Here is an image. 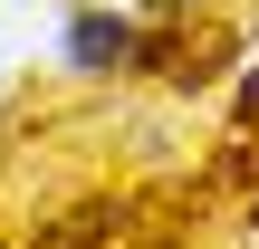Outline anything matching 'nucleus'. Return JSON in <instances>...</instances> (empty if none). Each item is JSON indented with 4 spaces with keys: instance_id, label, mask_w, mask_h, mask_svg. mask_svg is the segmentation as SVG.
I'll return each mask as SVG.
<instances>
[{
    "instance_id": "6",
    "label": "nucleus",
    "mask_w": 259,
    "mask_h": 249,
    "mask_svg": "<svg viewBox=\"0 0 259 249\" xmlns=\"http://www.w3.org/2000/svg\"><path fill=\"white\" fill-rule=\"evenodd\" d=\"M250 29H259V19H250Z\"/></svg>"
},
{
    "instance_id": "1",
    "label": "nucleus",
    "mask_w": 259,
    "mask_h": 249,
    "mask_svg": "<svg viewBox=\"0 0 259 249\" xmlns=\"http://www.w3.org/2000/svg\"><path fill=\"white\" fill-rule=\"evenodd\" d=\"M58 58L77 77H144V19L115 10V0H77L58 19Z\"/></svg>"
},
{
    "instance_id": "4",
    "label": "nucleus",
    "mask_w": 259,
    "mask_h": 249,
    "mask_svg": "<svg viewBox=\"0 0 259 249\" xmlns=\"http://www.w3.org/2000/svg\"><path fill=\"white\" fill-rule=\"evenodd\" d=\"M250 230H259V163H250Z\"/></svg>"
},
{
    "instance_id": "2",
    "label": "nucleus",
    "mask_w": 259,
    "mask_h": 249,
    "mask_svg": "<svg viewBox=\"0 0 259 249\" xmlns=\"http://www.w3.org/2000/svg\"><path fill=\"white\" fill-rule=\"evenodd\" d=\"M125 221H135V192H87V202H67L58 221H38L29 249H115Z\"/></svg>"
},
{
    "instance_id": "5",
    "label": "nucleus",
    "mask_w": 259,
    "mask_h": 249,
    "mask_svg": "<svg viewBox=\"0 0 259 249\" xmlns=\"http://www.w3.org/2000/svg\"><path fill=\"white\" fill-rule=\"evenodd\" d=\"M144 10H202V0H144Z\"/></svg>"
},
{
    "instance_id": "3",
    "label": "nucleus",
    "mask_w": 259,
    "mask_h": 249,
    "mask_svg": "<svg viewBox=\"0 0 259 249\" xmlns=\"http://www.w3.org/2000/svg\"><path fill=\"white\" fill-rule=\"evenodd\" d=\"M231 115H240V125H259V67L240 77V106H231Z\"/></svg>"
}]
</instances>
